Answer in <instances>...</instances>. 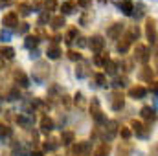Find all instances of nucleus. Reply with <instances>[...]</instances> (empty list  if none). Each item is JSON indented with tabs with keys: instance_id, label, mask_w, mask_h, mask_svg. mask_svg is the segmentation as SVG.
Instances as JSON below:
<instances>
[{
	"instance_id": "1",
	"label": "nucleus",
	"mask_w": 158,
	"mask_h": 156,
	"mask_svg": "<svg viewBox=\"0 0 158 156\" xmlns=\"http://www.w3.org/2000/svg\"><path fill=\"white\" fill-rule=\"evenodd\" d=\"M2 24H4V28H15V26H19V15L15 11L6 13L4 18H2Z\"/></svg>"
},
{
	"instance_id": "2",
	"label": "nucleus",
	"mask_w": 158,
	"mask_h": 156,
	"mask_svg": "<svg viewBox=\"0 0 158 156\" xmlns=\"http://www.w3.org/2000/svg\"><path fill=\"white\" fill-rule=\"evenodd\" d=\"M88 46H90V50H92V51L99 53V51L103 50V46H105V40H103L101 35H94V37L90 39V42H88Z\"/></svg>"
},
{
	"instance_id": "3",
	"label": "nucleus",
	"mask_w": 158,
	"mask_h": 156,
	"mask_svg": "<svg viewBox=\"0 0 158 156\" xmlns=\"http://www.w3.org/2000/svg\"><path fill=\"white\" fill-rule=\"evenodd\" d=\"M134 53H136V55H134L136 61H140V63H147V61H149V50H147L143 44H138Z\"/></svg>"
},
{
	"instance_id": "4",
	"label": "nucleus",
	"mask_w": 158,
	"mask_h": 156,
	"mask_svg": "<svg viewBox=\"0 0 158 156\" xmlns=\"http://www.w3.org/2000/svg\"><path fill=\"white\" fill-rule=\"evenodd\" d=\"M147 37L153 44L156 42V20L155 18H147Z\"/></svg>"
},
{
	"instance_id": "5",
	"label": "nucleus",
	"mask_w": 158,
	"mask_h": 156,
	"mask_svg": "<svg viewBox=\"0 0 158 156\" xmlns=\"http://www.w3.org/2000/svg\"><path fill=\"white\" fill-rule=\"evenodd\" d=\"M121 31H123V24H112L110 28H109V31H107V37L109 39H119V35H121Z\"/></svg>"
},
{
	"instance_id": "6",
	"label": "nucleus",
	"mask_w": 158,
	"mask_h": 156,
	"mask_svg": "<svg viewBox=\"0 0 158 156\" xmlns=\"http://www.w3.org/2000/svg\"><path fill=\"white\" fill-rule=\"evenodd\" d=\"M112 110H121L123 109V94L121 92H114L112 94V103H110Z\"/></svg>"
},
{
	"instance_id": "7",
	"label": "nucleus",
	"mask_w": 158,
	"mask_h": 156,
	"mask_svg": "<svg viewBox=\"0 0 158 156\" xmlns=\"http://www.w3.org/2000/svg\"><path fill=\"white\" fill-rule=\"evenodd\" d=\"M145 94H147V90L143 86H132V88H129V96L134 97V99H142V97H145Z\"/></svg>"
},
{
	"instance_id": "8",
	"label": "nucleus",
	"mask_w": 158,
	"mask_h": 156,
	"mask_svg": "<svg viewBox=\"0 0 158 156\" xmlns=\"http://www.w3.org/2000/svg\"><path fill=\"white\" fill-rule=\"evenodd\" d=\"M46 55H48V59H59V57L63 55V51H61V48H59L57 44H52V46H48Z\"/></svg>"
},
{
	"instance_id": "9",
	"label": "nucleus",
	"mask_w": 158,
	"mask_h": 156,
	"mask_svg": "<svg viewBox=\"0 0 158 156\" xmlns=\"http://www.w3.org/2000/svg\"><path fill=\"white\" fill-rule=\"evenodd\" d=\"M13 77H15V81L20 84V86H28L30 84V79L26 77V74L19 68V70H15V74H13Z\"/></svg>"
},
{
	"instance_id": "10",
	"label": "nucleus",
	"mask_w": 158,
	"mask_h": 156,
	"mask_svg": "<svg viewBox=\"0 0 158 156\" xmlns=\"http://www.w3.org/2000/svg\"><path fill=\"white\" fill-rule=\"evenodd\" d=\"M118 132V121H107V140H112Z\"/></svg>"
},
{
	"instance_id": "11",
	"label": "nucleus",
	"mask_w": 158,
	"mask_h": 156,
	"mask_svg": "<svg viewBox=\"0 0 158 156\" xmlns=\"http://www.w3.org/2000/svg\"><path fill=\"white\" fill-rule=\"evenodd\" d=\"M40 130H42L44 134L52 132V130H53V121H52L50 117H42V119H40Z\"/></svg>"
},
{
	"instance_id": "12",
	"label": "nucleus",
	"mask_w": 158,
	"mask_h": 156,
	"mask_svg": "<svg viewBox=\"0 0 158 156\" xmlns=\"http://www.w3.org/2000/svg\"><path fill=\"white\" fill-rule=\"evenodd\" d=\"M131 127L134 129V132L138 134V136H142V138H145L147 136V130H145V127L140 123V121H136V119H132V123H131Z\"/></svg>"
},
{
	"instance_id": "13",
	"label": "nucleus",
	"mask_w": 158,
	"mask_h": 156,
	"mask_svg": "<svg viewBox=\"0 0 158 156\" xmlns=\"http://www.w3.org/2000/svg\"><path fill=\"white\" fill-rule=\"evenodd\" d=\"M24 46H26L28 50H33V48H37V46H39V37H37V35H26Z\"/></svg>"
},
{
	"instance_id": "14",
	"label": "nucleus",
	"mask_w": 158,
	"mask_h": 156,
	"mask_svg": "<svg viewBox=\"0 0 158 156\" xmlns=\"http://www.w3.org/2000/svg\"><path fill=\"white\" fill-rule=\"evenodd\" d=\"M74 140H76V136H74L72 130H64V132L61 134V142H63V145H72Z\"/></svg>"
},
{
	"instance_id": "15",
	"label": "nucleus",
	"mask_w": 158,
	"mask_h": 156,
	"mask_svg": "<svg viewBox=\"0 0 158 156\" xmlns=\"http://www.w3.org/2000/svg\"><path fill=\"white\" fill-rule=\"evenodd\" d=\"M109 153H110V145L109 143H101V145L96 147L94 156H109Z\"/></svg>"
},
{
	"instance_id": "16",
	"label": "nucleus",
	"mask_w": 158,
	"mask_h": 156,
	"mask_svg": "<svg viewBox=\"0 0 158 156\" xmlns=\"http://www.w3.org/2000/svg\"><path fill=\"white\" fill-rule=\"evenodd\" d=\"M0 57L2 59H13L15 57V50L11 46H2L0 48Z\"/></svg>"
},
{
	"instance_id": "17",
	"label": "nucleus",
	"mask_w": 158,
	"mask_h": 156,
	"mask_svg": "<svg viewBox=\"0 0 158 156\" xmlns=\"http://www.w3.org/2000/svg\"><path fill=\"white\" fill-rule=\"evenodd\" d=\"M109 61H110V59H109V53H99V55L94 57V64H96V66H105Z\"/></svg>"
},
{
	"instance_id": "18",
	"label": "nucleus",
	"mask_w": 158,
	"mask_h": 156,
	"mask_svg": "<svg viewBox=\"0 0 158 156\" xmlns=\"http://www.w3.org/2000/svg\"><path fill=\"white\" fill-rule=\"evenodd\" d=\"M119 7H121V11H123L125 15H132V11H134V4H132L131 0L121 2V4H119Z\"/></svg>"
},
{
	"instance_id": "19",
	"label": "nucleus",
	"mask_w": 158,
	"mask_h": 156,
	"mask_svg": "<svg viewBox=\"0 0 158 156\" xmlns=\"http://www.w3.org/2000/svg\"><path fill=\"white\" fill-rule=\"evenodd\" d=\"M74 151H76L77 154H86V153L90 151V143H88V142H81V143H77V145L74 147Z\"/></svg>"
},
{
	"instance_id": "20",
	"label": "nucleus",
	"mask_w": 158,
	"mask_h": 156,
	"mask_svg": "<svg viewBox=\"0 0 158 156\" xmlns=\"http://www.w3.org/2000/svg\"><path fill=\"white\" fill-rule=\"evenodd\" d=\"M76 7H77V4L70 0V2H64V4L61 6V11H63L64 15H68V13H74V9H76Z\"/></svg>"
},
{
	"instance_id": "21",
	"label": "nucleus",
	"mask_w": 158,
	"mask_h": 156,
	"mask_svg": "<svg viewBox=\"0 0 158 156\" xmlns=\"http://www.w3.org/2000/svg\"><path fill=\"white\" fill-rule=\"evenodd\" d=\"M129 46H131V40L123 39V40H119L118 44H116V50H118L119 53H127V51H129Z\"/></svg>"
},
{
	"instance_id": "22",
	"label": "nucleus",
	"mask_w": 158,
	"mask_h": 156,
	"mask_svg": "<svg viewBox=\"0 0 158 156\" xmlns=\"http://www.w3.org/2000/svg\"><path fill=\"white\" fill-rule=\"evenodd\" d=\"M63 26H64V17H63V15L52 18V28H53V30H61Z\"/></svg>"
},
{
	"instance_id": "23",
	"label": "nucleus",
	"mask_w": 158,
	"mask_h": 156,
	"mask_svg": "<svg viewBox=\"0 0 158 156\" xmlns=\"http://www.w3.org/2000/svg\"><path fill=\"white\" fill-rule=\"evenodd\" d=\"M103 68L107 70V74H110V76H116V72H118V63H116V61H109V63H107Z\"/></svg>"
},
{
	"instance_id": "24",
	"label": "nucleus",
	"mask_w": 158,
	"mask_h": 156,
	"mask_svg": "<svg viewBox=\"0 0 158 156\" xmlns=\"http://www.w3.org/2000/svg\"><path fill=\"white\" fill-rule=\"evenodd\" d=\"M59 145H57V140H46L44 142V145H42V149L46 151V153H52V151H55Z\"/></svg>"
},
{
	"instance_id": "25",
	"label": "nucleus",
	"mask_w": 158,
	"mask_h": 156,
	"mask_svg": "<svg viewBox=\"0 0 158 156\" xmlns=\"http://www.w3.org/2000/svg\"><path fill=\"white\" fill-rule=\"evenodd\" d=\"M140 114L143 119H155V109H151V107H143L142 110H140Z\"/></svg>"
},
{
	"instance_id": "26",
	"label": "nucleus",
	"mask_w": 158,
	"mask_h": 156,
	"mask_svg": "<svg viewBox=\"0 0 158 156\" xmlns=\"http://www.w3.org/2000/svg\"><path fill=\"white\" fill-rule=\"evenodd\" d=\"M76 37H77V28H70L68 33H66V37H64V42L66 44H72L76 40Z\"/></svg>"
},
{
	"instance_id": "27",
	"label": "nucleus",
	"mask_w": 158,
	"mask_h": 156,
	"mask_svg": "<svg viewBox=\"0 0 158 156\" xmlns=\"http://www.w3.org/2000/svg\"><path fill=\"white\" fill-rule=\"evenodd\" d=\"M35 68H37V74H35V79H37V81H40V74H42V72L48 76V70H50V68H46V63H42V61H40V63H37V66H35Z\"/></svg>"
},
{
	"instance_id": "28",
	"label": "nucleus",
	"mask_w": 158,
	"mask_h": 156,
	"mask_svg": "<svg viewBox=\"0 0 158 156\" xmlns=\"http://www.w3.org/2000/svg\"><path fill=\"white\" fill-rule=\"evenodd\" d=\"M86 70H88V64H86V63H81L77 66V70H76V76H77V77H86V74H88Z\"/></svg>"
},
{
	"instance_id": "29",
	"label": "nucleus",
	"mask_w": 158,
	"mask_h": 156,
	"mask_svg": "<svg viewBox=\"0 0 158 156\" xmlns=\"http://www.w3.org/2000/svg\"><path fill=\"white\" fill-rule=\"evenodd\" d=\"M140 76H142V77L145 79V81H151V79L155 77V72H153V70H151V68H143V70H142V74H140Z\"/></svg>"
},
{
	"instance_id": "30",
	"label": "nucleus",
	"mask_w": 158,
	"mask_h": 156,
	"mask_svg": "<svg viewBox=\"0 0 158 156\" xmlns=\"http://www.w3.org/2000/svg\"><path fill=\"white\" fill-rule=\"evenodd\" d=\"M48 20H52V17H50V11H42L39 17V26H42V24H46Z\"/></svg>"
},
{
	"instance_id": "31",
	"label": "nucleus",
	"mask_w": 158,
	"mask_h": 156,
	"mask_svg": "<svg viewBox=\"0 0 158 156\" xmlns=\"http://www.w3.org/2000/svg\"><path fill=\"white\" fill-rule=\"evenodd\" d=\"M11 134V129L7 127V125H0V140H4V138H7Z\"/></svg>"
},
{
	"instance_id": "32",
	"label": "nucleus",
	"mask_w": 158,
	"mask_h": 156,
	"mask_svg": "<svg viewBox=\"0 0 158 156\" xmlns=\"http://www.w3.org/2000/svg\"><path fill=\"white\" fill-rule=\"evenodd\" d=\"M138 37H140V28H138V26L131 28V33H129V37H127V39H129V40L136 39V40H138Z\"/></svg>"
},
{
	"instance_id": "33",
	"label": "nucleus",
	"mask_w": 158,
	"mask_h": 156,
	"mask_svg": "<svg viewBox=\"0 0 158 156\" xmlns=\"http://www.w3.org/2000/svg\"><path fill=\"white\" fill-rule=\"evenodd\" d=\"M30 11H31L30 6H26V4H19V13H20V15L26 17V15H30ZM19 13H17V15H19Z\"/></svg>"
},
{
	"instance_id": "34",
	"label": "nucleus",
	"mask_w": 158,
	"mask_h": 156,
	"mask_svg": "<svg viewBox=\"0 0 158 156\" xmlns=\"http://www.w3.org/2000/svg\"><path fill=\"white\" fill-rule=\"evenodd\" d=\"M119 134H121V138L129 140V138H131V134H132V130H131V129H127V127H121V129H119Z\"/></svg>"
},
{
	"instance_id": "35",
	"label": "nucleus",
	"mask_w": 158,
	"mask_h": 156,
	"mask_svg": "<svg viewBox=\"0 0 158 156\" xmlns=\"http://www.w3.org/2000/svg\"><path fill=\"white\" fill-rule=\"evenodd\" d=\"M96 83H98L99 86H107V79H105L103 74H98V76H96Z\"/></svg>"
},
{
	"instance_id": "36",
	"label": "nucleus",
	"mask_w": 158,
	"mask_h": 156,
	"mask_svg": "<svg viewBox=\"0 0 158 156\" xmlns=\"http://www.w3.org/2000/svg\"><path fill=\"white\" fill-rule=\"evenodd\" d=\"M68 57H70V61L81 63V53H79V51H68Z\"/></svg>"
},
{
	"instance_id": "37",
	"label": "nucleus",
	"mask_w": 158,
	"mask_h": 156,
	"mask_svg": "<svg viewBox=\"0 0 158 156\" xmlns=\"http://www.w3.org/2000/svg\"><path fill=\"white\" fill-rule=\"evenodd\" d=\"M17 121H19L20 125H24V127H28V125H30V119H28V117L24 116V114H20V116L17 117Z\"/></svg>"
},
{
	"instance_id": "38",
	"label": "nucleus",
	"mask_w": 158,
	"mask_h": 156,
	"mask_svg": "<svg viewBox=\"0 0 158 156\" xmlns=\"http://www.w3.org/2000/svg\"><path fill=\"white\" fill-rule=\"evenodd\" d=\"M17 30H19V33H22V35H24V33H28L30 24H26V22H24V24H20V28H17Z\"/></svg>"
},
{
	"instance_id": "39",
	"label": "nucleus",
	"mask_w": 158,
	"mask_h": 156,
	"mask_svg": "<svg viewBox=\"0 0 158 156\" xmlns=\"http://www.w3.org/2000/svg\"><path fill=\"white\" fill-rule=\"evenodd\" d=\"M125 83H127V79H116V81H114V86H116V88H123V86H125Z\"/></svg>"
},
{
	"instance_id": "40",
	"label": "nucleus",
	"mask_w": 158,
	"mask_h": 156,
	"mask_svg": "<svg viewBox=\"0 0 158 156\" xmlns=\"http://www.w3.org/2000/svg\"><path fill=\"white\" fill-rule=\"evenodd\" d=\"M17 97H19V90H11L9 92V101H15Z\"/></svg>"
},
{
	"instance_id": "41",
	"label": "nucleus",
	"mask_w": 158,
	"mask_h": 156,
	"mask_svg": "<svg viewBox=\"0 0 158 156\" xmlns=\"http://www.w3.org/2000/svg\"><path fill=\"white\" fill-rule=\"evenodd\" d=\"M76 4H77V6H81V7H88V6H90V0H77Z\"/></svg>"
},
{
	"instance_id": "42",
	"label": "nucleus",
	"mask_w": 158,
	"mask_h": 156,
	"mask_svg": "<svg viewBox=\"0 0 158 156\" xmlns=\"http://www.w3.org/2000/svg\"><path fill=\"white\" fill-rule=\"evenodd\" d=\"M53 7H55V2L53 0H46V11L48 9H53Z\"/></svg>"
},
{
	"instance_id": "43",
	"label": "nucleus",
	"mask_w": 158,
	"mask_h": 156,
	"mask_svg": "<svg viewBox=\"0 0 158 156\" xmlns=\"http://www.w3.org/2000/svg\"><path fill=\"white\" fill-rule=\"evenodd\" d=\"M76 40H77L79 46H86V40H85V37H76Z\"/></svg>"
},
{
	"instance_id": "44",
	"label": "nucleus",
	"mask_w": 158,
	"mask_h": 156,
	"mask_svg": "<svg viewBox=\"0 0 158 156\" xmlns=\"http://www.w3.org/2000/svg\"><path fill=\"white\" fill-rule=\"evenodd\" d=\"M88 18H90V15H83V17H81V26H85V24L88 22Z\"/></svg>"
},
{
	"instance_id": "45",
	"label": "nucleus",
	"mask_w": 158,
	"mask_h": 156,
	"mask_svg": "<svg viewBox=\"0 0 158 156\" xmlns=\"http://www.w3.org/2000/svg\"><path fill=\"white\" fill-rule=\"evenodd\" d=\"M0 37H2V39H6V40H7V39H9V33H4V31H2V33H0Z\"/></svg>"
},
{
	"instance_id": "46",
	"label": "nucleus",
	"mask_w": 158,
	"mask_h": 156,
	"mask_svg": "<svg viewBox=\"0 0 158 156\" xmlns=\"http://www.w3.org/2000/svg\"><path fill=\"white\" fill-rule=\"evenodd\" d=\"M9 2H11V0H0V4H4V6H6V4H9Z\"/></svg>"
},
{
	"instance_id": "47",
	"label": "nucleus",
	"mask_w": 158,
	"mask_h": 156,
	"mask_svg": "<svg viewBox=\"0 0 158 156\" xmlns=\"http://www.w3.org/2000/svg\"><path fill=\"white\" fill-rule=\"evenodd\" d=\"M2 64H4V59H2V57H0V68H2Z\"/></svg>"
},
{
	"instance_id": "48",
	"label": "nucleus",
	"mask_w": 158,
	"mask_h": 156,
	"mask_svg": "<svg viewBox=\"0 0 158 156\" xmlns=\"http://www.w3.org/2000/svg\"><path fill=\"white\" fill-rule=\"evenodd\" d=\"M99 2H107V0H99Z\"/></svg>"
}]
</instances>
